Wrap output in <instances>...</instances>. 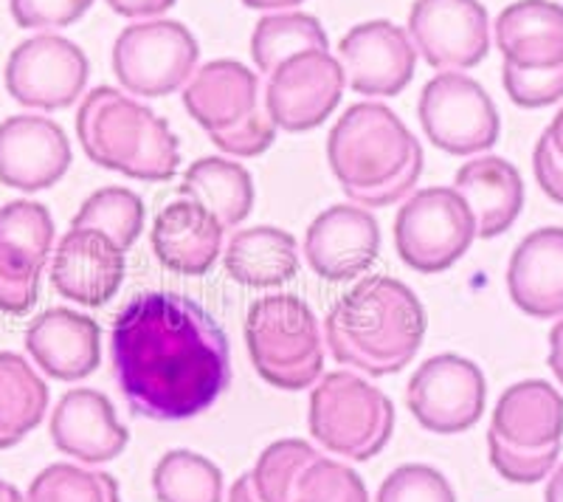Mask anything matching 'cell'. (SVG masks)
Instances as JSON below:
<instances>
[{
  "mask_svg": "<svg viewBox=\"0 0 563 502\" xmlns=\"http://www.w3.org/2000/svg\"><path fill=\"white\" fill-rule=\"evenodd\" d=\"M70 167V142L48 117L20 113L0 122V184L20 193L52 189Z\"/></svg>",
  "mask_w": 563,
  "mask_h": 502,
  "instance_id": "19",
  "label": "cell"
},
{
  "mask_svg": "<svg viewBox=\"0 0 563 502\" xmlns=\"http://www.w3.org/2000/svg\"><path fill=\"white\" fill-rule=\"evenodd\" d=\"M26 350L45 375L82 381L102 364V330L90 316L70 308H52L32 319Z\"/></svg>",
  "mask_w": 563,
  "mask_h": 502,
  "instance_id": "23",
  "label": "cell"
},
{
  "mask_svg": "<svg viewBox=\"0 0 563 502\" xmlns=\"http://www.w3.org/2000/svg\"><path fill=\"white\" fill-rule=\"evenodd\" d=\"M538 187L563 207V108L558 110L550 128L538 139L532 153Z\"/></svg>",
  "mask_w": 563,
  "mask_h": 502,
  "instance_id": "38",
  "label": "cell"
},
{
  "mask_svg": "<svg viewBox=\"0 0 563 502\" xmlns=\"http://www.w3.org/2000/svg\"><path fill=\"white\" fill-rule=\"evenodd\" d=\"M26 502H122L119 483L108 471H88L74 463H54L29 485Z\"/></svg>",
  "mask_w": 563,
  "mask_h": 502,
  "instance_id": "34",
  "label": "cell"
},
{
  "mask_svg": "<svg viewBox=\"0 0 563 502\" xmlns=\"http://www.w3.org/2000/svg\"><path fill=\"white\" fill-rule=\"evenodd\" d=\"M310 435L330 455L364 463L386 449L395 432V404L355 373H330L313 386Z\"/></svg>",
  "mask_w": 563,
  "mask_h": 502,
  "instance_id": "9",
  "label": "cell"
},
{
  "mask_svg": "<svg viewBox=\"0 0 563 502\" xmlns=\"http://www.w3.org/2000/svg\"><path fill=\"white\" fill-rule=\"evenodd\" d=\"M339 63L355 94L397 97L415 77L417 48L409 32L391 20H369L341 37Z\"/></svg>",
  "mask_w": 563,
  "mask_h": 502,
  "instance_id": "18",
  "label": "cell"
},
{
  "mask_svg": "<svg viewBox=\"0 0 563 502\" xmlns=\"http://www.w3.org/2000/svg\"><path fill=\"white\" fill-rule=\"evenodd\" d=\"M180 198H189L209 209L225 229H238L254 207V181L240 162H225L218 155H206L184 173L178 187Z\"/></svg>",
  "mask_w": 563,
  "mask_h": 502,
  "instance_id": "28",
  "label": "cell"
},
{
  "mask_svg": "<svg viewBox=\"0 0 563 502\" xmlns=\"http://www.w3.org/2000/svg\"><path fill=\"white\" fill-rule=\"evenodd\" d=\"M150 240L164 269L180 277H203L223 251V226L209 209L180 198L161 209Z\"/></svg>",
  "mask_w": 563,
  "mask_h": 502,
  "instance_id": "24",
  "label": "cell"
},
{
  "mask_svg": "<svg viewBox=\"0 0 563 502\" xmlns=\"http://www.w3.org/2000/svg\"><path fill=\"white\" fill-rule=\"evenodd\" d=\"M375 502H456V494L442 471L409 463L386 477Z\"/></svg>",
  "mask_w": 563,
  "mask_h": 502,
  "instance_id": "36",
  "label": "cell"
},
{
  "mask_svg": "<svg viewBox=\"0 0 563 502\" xmlns=\"http://www.w3.org/2000/svg\"><path fill=\"white\" fill-rule=\"evenodd\" d=\"M245 345L256 375L276 390H308L324 370L319 319L296 294L256 299L245 319Z\"/></svg>",
  "mask_w": 563,
  "mask_h": 502,
  "instance_id": "8",
  "label": "cell"
},
{
  "mask_svg": "<svg viewBox=\"0 0 563 502\" xmlns=\"http://www.w3.org/2000/svg\"><path fill=\"white\" fill-rule=\"evenodd\" d=\"M327 162L352 204L384 209L417 187L426 159L395 110L380 102H358L330 130Z\"/></svg>",
  "mask_w": 563,
  "mask_h": 502,
  "instance_id": "3",
  "label": "cell"
},
{
  "mask_svg": "<svg viewBox=\"0 0 563 502\" xmlns=\"http://www.w3.org/2000/svg\"><path fill=\"white\" fill-rule=\"evenodd\" d=\"M77 135L97 167L150 184H164L178 173L180 144L167 119L108 85L82 99Z\"/></svg>",
  "mask_w": 563,
  "mask_h": 502,
  "instance_id": "4",
  "label": "cell"
},
{
  "mask_svg": "<svg viewBox=\"0 0 563 502\" xmlns=\"http://www.w3.org/2000/svg\"><path fill=\"white\" fill-rule=\"evenodd\" d=\"M409 37L434 72H467L490 52V20L479 0H417Z\"/></svg>",
  "mask_w": 563,
  "mask_h": 502,
  "instance_id": "17",
  "label": "cell"
},
{
  "mask_svg": "<svg viewBox=\"0 0 563 502\" xmlns=\"http://www.w3.org/2000/svg\"><path fill=\"white\" fill-rule=\"evenodd\" d=\"M422 133L451 155L485 153L499 139V110L476 79L462 72L437 74L417 102Z\"/></svg>",
  "mask_w": 563,
  "mask_h": 502,
  "instance_id": "12",
  "label": "cell"
},
{
  "mask_svg": "<svg viewBox=\"0 0 563 502\" xmlns=\"http://www.w3.org/2000/svg\"><path fill=\"white\" fill-rule=\"evenodd\" d=\"M200 45L178 20H144L124 29L113 45V74L133 97H169L195 74Z\"/></svg>",
  "mask_w": 563,
  "mask_h": 502,
  "instance_id": "11",
  "label": "cell"
},
{
  "mask_svg": "<svg viewBox=\"0 0 563 502\" xmlns=\"http://www.w3.org/2000/svg\"><path fill=\"white\" fill-rule=\"evenodd\" d=\"M454 189L462 195L476 223V238H499L519 220L525 207V181L499 155H482L456 170Z\"/></svg>",
  "mask_w": 563,
  "mask_h": 502,
  "instance_id": "26",
  "label": "cell"
},
{
  "mask_svg": "<svg viewBox=\"0 0 563 502\" xmlns=\"http://www.w3.org/2000/svg\"><path fill=\"white\" fill-rule=\"evenodd\" d=\"M344 72L330 52H301L276 65L265 83V110L276 128L305 133L330 119L344 97Z\"/></svg>",
  "mask_w": 563,
  "mask_h": 502,
  "instance_id": "15",
  "label": "cell"
},
{
  "mask_svg": "<svg viewBox=\"0 0 563 502\" xmlns=\"http://www.w3.org/2000/svg\"><path fill=\"white\" fill-rule=\"evenodd\" d=\"M563 444V395L547 381L507 386L493 410L487 449L507 483L530 485L552 474Z\"/></svg>",
  "mask_w": 563,
  "mask_h": 502,
  "instance_id": "5",
  "label": "cell"
},
{
  "mask_svg": "<svg viewBox=\"0 0 563 502\" xmlns=\"http://www.w3.org/2000/svg\"><path fill=\"white\" fill-rule=\"evenodd\" d=\"M48 432L63 455L88 466L115 460L130 444V432L119 424L108 395L88 386L70 390L59 399Z\"/></svg>",
  "mask_w": 563,
  "mask_h": 502,
  "instance_id": "22",
  "label": "cell"
},
{
  "mask_svg": "<svg viewBox=\"0 0 563 502\" xmlns=\"http://www.w3.org/2000/svg\"><path fill=\"white\" fill-rule=\"evenodd\" d=\"M316 48L327 52L330 40L319 20L305 12L268 14L256 23L251 34V57L265 77L294 54L316 52Z\"/></svg>",
  "mask_w": 563,
  "mask_h": 502,
  "instance_id": "30",
  "label": "cell"
},
{
  "mask_svg": "<svg viewBox=\"0 0 563 502\" xmlns=\"http://www.w3.org/2000/svg\"><path fill=\"white\" fill-rule=\"evenodd\" d=\"M115 14L130 20H147L158 18V14L169 12L175 7V0H104Z\"/></svg>",
  "mask_w": 563,
  "mask_h": 502,
  "instance_id": "39",
  "label": "cell"
},
{
  "mask_svg": "<svg viewBox=\"0 0 563 502\" xmlns=\"http://www.w3.org/2000/svg\"><path fill=\"white\" fill-rule=\"evenodd\" d=\"M70 229H97L128 251L144 232V200L124 187H104L85 200Z\"/></svg>",
  "mask_w": 563,
  "mask_h": 502,
  "instance_id": "32",
  "label": "cell"
},
{
  "mask_svg": "<svg viewBox=\"0 0 563 502\" xmlns=\"http://www.w3.org/2000/svg\"><path fill=\"white\" fill-rule=\"evenodd\" d=\"M380 254V226L375 215L352 204L324 209L305 234V258L321 280L346 283L361 277Z\"/></svg>",
  "mask_w": 563,
  "mask_h": 502,
  "instance_id": "20",
  "label": "cell"
},
{
  "mask_svg": "<svg viewBox=\"0 0 563 502\" xmlns=\"http://www.w3.org/2000/svg\"><path fill=\"white\" fill-rule=\"evenodd\" d=\"M294 502H369V491L358 471L316 455L296 480Z\"/></svg>",
  "mask_w": 563,
  "mask_h": 502,
  "instance_id": "35",
  "label": "cell"
},
{
  "mask_svg": "<svg viewBox=\"0 0 563 502\" xmlns=\"http://www.w3.org/2000/svg\"><path fill=\"white\" fill-rule=\"evenodd\" d=\"M153 491L158 502H223V471L189 449H173L155 463Z\"/></svg>",
  "mask_w": 563,
  "mask_h": 502,
  "instance_id": "31",
  "label": "cell"
},
{
  "mask_svg": "<svg viewBox=\"0 0 563 502\" xmlns=\"http://www.w3.org/2000/svg\"><path fill=\"white\" fill-rule=\"evenodd\" d=\"M97 0H9V12L20 29H52L74 26Z\"/></svg>",
  "mask_w": 563,
  "mask_h": 502,
  "instance_id": "37",
  "label": "cell"
},
{
  "mask_svg": "<svg viewBox=\"0 0 563 502\" xmlns=\"http://www.w3.org/2000/svg\"><path fill=\"white\" fill-rule=\"evenodd\" d=\"M90 65L77 43L59 34L29 37L9 54L7 79L9 97L32 110L70 108L85 94Z\"/></svg>",
  "mask_w": 563,
  "mask_h": 502,
  "instance_id": "14",
  "label": "cell"
},
{
  "mask_svg": "<svg viewBox=\"0 0 563 502\" xmlns=\"http://www.w3.org/2000/svg\"><path fill=\"white\" fill-rule=\"evenodd\" d=\"M426 325V308L409 285L366 277L330 308L324 341L339 364L384 379L415 361Z\"/></svg>",
  "mask_w": 563,
  "mask_h": 502,
  "instance_id": "2",
  "label": "cell"
},
{
  "mask_svg": "<svg viewBox=\"0 0 563 502\" xmlns=\"http://www.w3.org/2000/svg\"><path fill=\"white\" fill-rule=\"evenodd\" d=\"M550 368L555 373V379L563 384V319L550 334Z\"/></svg>",
  "mask_w": 563,
  "mask_h": 502,
  "instance_id": "40",
  "label": "cell"
},
{
  "mask_svg": "<svg viewBox=\"0 0 563 502\" xmlns=\"http://www.w3.org/2000/svg\"><path fill=\"white\" fill-rule=\"evenodd\" d=\"M0 502H26V500H23V494H20L14 485H9L0 480Z\"/></svg>",
  "mask_w": 563,
  "mask_h": 502,
  "instance_id": "44",
  "label": "cell"
},
{
  "mask_svg": "<svg viewBox=\"0 0 563 502\" xmlns=\"http://www.w3.org/2000/svg\"><path fill=\"white\" fill-rule=\"evenodd\" d=\"M48 386L18 353H0V449H12L40 426Z\"/></svg>",
  "mask_w": 563,
  "mask_h": 502,
  "instance_id": "29",
  "label": "cell"
},
{
  "mask_svg": "<svg viewBox=\"0 0 563 502\" xmlns=\"http://www.w3.org/2000/svg\"><path fill=\"white\" fill-rule=\"evenodd\" d=\"M487 384L479 364L456 353L422 361L406 386V404L426 432L460 435L479 424Z\"/></svg>",
  "mask_w": 563,
  "mask_h": 502,
  "instance_id": "13",
  "label": "cell"
},
{
  "mask_svg": "<svg viewBox=\"0 0 563 502\" xmlns=\"http://www.w3.org/2000/svg\"><path fill=\"white\" fill-rule=\"evenodd\" d=\"M496 45L507 97L519 108H547L563 99V7L519 0L496 18Z\"/></svg>",
  "mask_w": 563,
  "mask_h": 502,
  "instance_id": "7",
  "label": "cell"
},
{
  "mask_svg": "<svg viewBox=\"0 0 563 502\" xmlns=\"http://www.w3.org/2000/svg\"><path fill=\"white\" fill-rule=\"evenodd\" d=\"M110 361L133 415L161 424L206 413L231 384L225 330L173 291H141L115 314Z\"/></svg>",
  "mask_w": 563,
  "mask_h": 502,
  "instance_id": "1",
  "label": "cell"
},
{
  "mask_svg": "<svg viewBox=\"0 0 563 502\" xmlns=\"http://www.w3.org/2000/svg\"><path fill=\"white\" fill-rule=\"evenodd\" d=\"M223 263L229 277L245 288H276L299 274V245L285 229L254 226L229 240Z\"/></svg>",
  "mask_w": 563,
  "mask_h": 502,
  "instance_id": "27",
  "label": "cell"
},
{
  "mask_svg": "<svg viewBox=\"0 0 563 502\" xmlns=\"http://www.w3.org/2000/svg\"><path fill=\"white\" fill-rule=\"evenodd\" d=\"M476 240L474 215L454 187H429L411 195L395 218V249L409 269L442 274Z\"/></svg>",
  "mask_w": 563,
  "mask_h": 502,
  "instance_id": "10",
  "label": "cell"
},
{
  "mask_svg": "<svg viewBox=\"0 0 563 502\" xmlns=\"http://www.w3.org/2000/svg\"><path fill=\"white\" fill-rule=\"evenodd\" d=\"M229 502H256L254 494H251V480H249V474H243V477H240V480H238V483L231 485Z\"/></svg>",
  "mask_w": 563,
  "mask_h": 502,
  "instance_id": "43",
  "label": "cell"
},
{
  "mask_svg": "<svg viewBox=\"0 0 563 502\" xmlns=\"http://www.w3.org/2000/svg\"><path fill=\"white\" fill-rule=\"evenodd\" d=\"M54 249V218L37 200L0 209V310L23 316L40 299V274Z\"/></svg>",
  "mask_w": 563,
  "mask_h": 502,
  "instance_id": "16",
  "label": "cell"
},
{
  "mask_svg": "<svg viewBox=\"0 0 563 502\" xmlns=\"http://www.w3.org/2000/svg\"><path fill=\"white\" fill-rule=\"evenodd\" d=\"M319 451L299 438H285L271 444L256 458V466L249 471L251 494L256 502H294L296 480L301 469L316 458Z\"/></svg>",
  "mask_w": 563,
  "mask_h": 502,
  "instance_id": "33",
  "label": "cell"
},
{
  "mask_svg": "<svg viewBox=\"0 0 563 502\" xmlns=\"http://www.w3.org/2000/svg\"><path fill=\"white\" fill-rule=\"evenodd\" d=\"M184 108L225 155L256 159L276 139V124L260 105V79L234 59L198 68L184 85Z\"/></svg>",
  "mask_w": 563,
  "mask_h": 502,
  "instance_id": "6",
  "label": "cell"
},
{
  "mask_svg": "<svg viewBox=\"0 0 563 502\" xmlns=\"http://www.w3.org/2000/svg\"><path fill=\"white\" fill-rule=\"evenodd\" d=\"M124 251L97 229H70L52 260V285L59 296L85 308H102L122 288Z\"/></svg>",
  "mask_w": 563,
  "mask_h": 502,
  "instance_id": "21",
  "label": "cell"
},
{
  "mask_svg": "<svg viewBox=\"0 0 563 502\" xmlns=\"http://www.w3.org/2000/svg\"><path fill=\"white\" fill-rule=\"evenodd\" d=\"M240 3H245L249 9H260V12H271V9H294L299 7V3H305V0H240Z\"/></svg>",
  "mask_w": 563,
  "mask_h": 502,
  "instance_id": "41",
  "label": "cell"
},
{
  "mask_svg": "<svg viewBox=\"0 0 563 502\" xmlns=\"http://www.w3.org/2000/svg\"><path fill=\"white\" fill-rule=\"evenodd\" d=\"M544 500L547 502H563V466H558V469L552 471L550 483H547Z\"/></svg>",
  "mask_w": 563,
  "mask_h": 502,
  "instance_id": "42",
  "label": "cell"
},
{
  "mask_svg": "<svg viewBox=\"0 0 563 502\" xmlns=\"http://www.w3.org/2000/svg\"><path fill=\"white\" fill-rule=\"evenodd\" d=\"M507 291L532 319L563 316V229L547 226L527 234L507 265Z\"/></svg>",
  "mask_w": 563,
  "mask_h": 502,
  "instance_id": "25",
  "label": "cell"
}]
</instances>
